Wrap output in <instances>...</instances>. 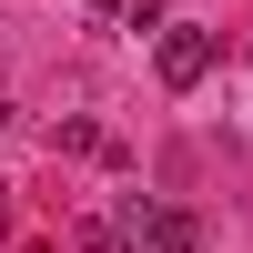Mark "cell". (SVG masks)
I'll use <instances>...</instances> for the list:
<instances>
[{"mask_svg": "<svg viewBox=\"0 0 253 253\" xmlns=\"http://www.w3.org/2000/svg\"><path fill=\"white\" fill-rule=\"evenodd\" d=\"M193 213H172V203H152V193H122V253H193Z\"/></svg>", "mask_w": 253, "mask_h": 253, "instance_id": "1", "label": "cell"}, {"mask_svg": "<svg viewBox=\"0 0 253 253\" xmlns=\"http://www.w3.org/2000/svg\"><path fill=\"white\" fill-rule=\"evenodd\" d=\"M213 61H223L213 31H152V71H162V91H193Z\"/></svg>", "mask_w": 253, "mask_h": 253, "instance_id": "2", "label": "cell"}, {"mask_svg": "<svg viewBox=\"0 0 253 253\" xmlns=\"http://www.w3.org/2000/svg\"><path fill=\"white\" fill-rule=\"evenodd\" d=\"M51 152H91V162H122V142L101 132L91 112H61V122H51Z\"/></svg>", "mask_w": 253, "mask_h": 253, "instance_id": "3", "label": "cell"}, {"mask_svg": "<svg viewBox=\"0 0 253 253\" xmlns=\"http://www.w3.org/2000/svg\"><path fill=\"white\" fill-rule=\"evenodd\" d=\"M71 243H81V253H122V223H101V213H81V223H71Z\"/></svg>", "mask_w": 253, "mask_h": 253, "instance_id": "4", "label": "cell"}, {"mask_svg": "<svg viewBox=\"0 0 253 253\" xmlns=\"http://www.w3.org/2000/svg\"><path fill=\"white\" fill-rule=\"evenodd\" d=\"M112 31H132V41H152V31H162V0H122V20H112Z\"/></svg>", "mask_w": 253, "mask_h": 253, "instance_id": "5", "label": "cell"}, {"mask_svg": "<svg viewBox=\"0 0 253 253\" xmlns=\"http://www.w3.org/2000/svg\"><path fill=\"white\" fill-rule=\"evenodd\" d=\"M0 233H10V182H0Z\"/></svg>", "mask_w": 253, "mask_h": 253, "instance_id": "6", "label": "cell"}, {"mask_svg": "<svg viewBox=\"0 0 253 253\" xmlns=\"http://www.w3.org/2000/svg\"><path fill=\"white\" fill-rule=\"evenodd\" d=\"M91 10H101V20H122V0H91Z\"/></svg>", "mask_w": 253, "mask_h": 253, "instance_id": "7", "label": "cell"}]
</instances>
